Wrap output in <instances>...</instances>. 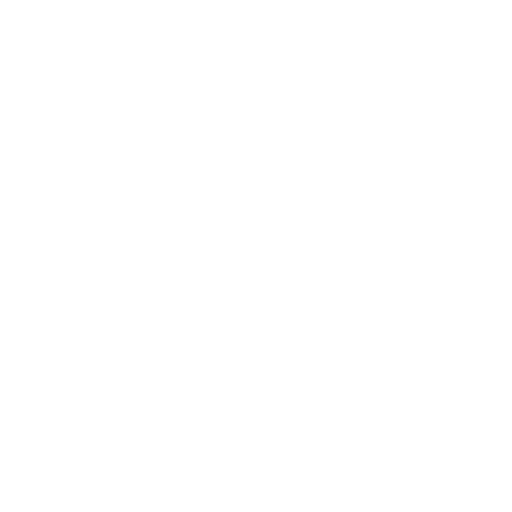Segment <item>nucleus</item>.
<instances>
[]
</instances>
